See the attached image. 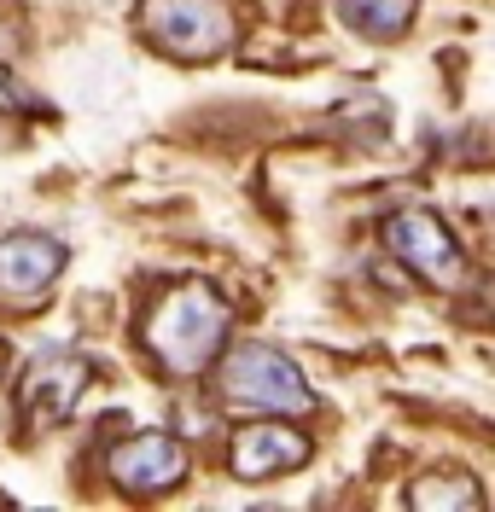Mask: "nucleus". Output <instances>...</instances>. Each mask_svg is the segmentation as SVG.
I'll list each match as a JSON object with an SVG mask.
<instances>
[{"label":"nucleus","mask_w":495,"mask_h":512,"mask_svg":"<svg viewBox=\"0 0 495 512\" xmlns=\"http://www.w3.org/2000/svg\"><path fill=\"white\" fill-rule=\"evenodd\" d=\"M408 501L414 507H431V512H455V507H478L484 489L466 478V472H426V478L408 483Z\"/></svg>","instance_id":"obj_10"},{"label":"nucleus","mask_w":495,"mask_h":512,"mask_svg":"<svg viewBox=\"0 0 495 512\" xmlns=\"http://www.w3.org/2000/svg\"><path fill=\"white\" fill-rule=\"evenodd\" d=\"M59 268H65V245L47 233H6L0 239V297L30 303L59 280Z\"/></svg>","instance_id":"obj_8"},{"label":"nucleus","mask_w":495,"mask_h":512,"mask_svg":"<svg viewBox=\"0 0 495 512\" xmlns=\"http://www.w3.org/2000/svg\"><path fill=\"white\" fill-rule=\"evenodd\" d=\"M140 35L169 59L204 64L233 47L239 18L233 0H140Z\"/></svg>","instance_id":"obj_3"},{"label":"nucleus","mask_w":495,"mask_h":512,"mask_svg":"<svg viewBox=\"0 0 495 512\" xmlns=\"http://www.w3.org/2000/svg\"><path fill=\"white\" fill-rule=\"evenodd\" d=\"M105 472L123 495H169L187 478V448L169 431H140V437H123L105 454Z\"/></svg>","instance_id":"obj_6"},{"label":"nucleus","mask_w":495,"mask_h":512,"mask_svg":"<svg viewBox=\"0 0 495 512\" xmlns=\"http://www.w3.org/2000/svg\"><path fill=\"white\" fill-rule=\"evenodd\" d=\"M385 245H391L420 280H431V286H461L466 256H461V245H455V233L437 222L431 210H396L391 222H385Z\"/></svg>","instance_id":"obj_4"},{"label":"nucleus","mask_w":495,"mask_h":512,"mask_svg":"<svg viewBox=\"0 0 495 512\" xmlns=\"http://www.w3.org/2000/svg\"><path fill=\"white\" fill-rule=\"evenodd\" d=\"M315 454V443L297 431L292 419H251V425H239L228 443V466L233 478L245 483H263V478H280V472H297L303 460Z\"/></svg>","instance_id":"obj_7"},{"label":"nucleus","mask_w":495,"mask_h":512,"mask_svg":"<svg viewBox=\"0 0 495 512\" xmlns=\"http://www.w3.org/2000/svg\"><path fill=\"white\" fill-rule=\"evenodd\" d=\"M140 338H146V350L158 355L164 373L193 379V373H204V367L222 355V344H228V303H222V291L204 286V280L169 286L164 297L152 303Z\"/></svg>","instance_id":"obj_1"},{"label":"nucleus","mask_w":495,"mask_h":512,"mask_svg":"<svg viewBox=\"0 0 495 512\" xmlns=\"http://www.w3.org/2000/svg\"><path fill=\"white\" fill-rule=\"evenodd\" d=\"M0 117H47V99L30 94L6 64H0Z\"/></svg>","instance_id":"obj_11"},{"label":"nucleus","mask_w":495,"mask_h":512,"mask_svg":"<svg viewBox=\"0 0 495 512\" xmlns=\"http://www.w3.org/2000/svg\"><path fill=\"white\" fill-rule=\"evenodd\" d=\"M88 390V361L76 350H41L18 379V408L30 425H65Z\"/></svg>","instance_id":"obj_5"},{"label":"nucleus","mask_w":495,"mask_h":512,"mask_svg":"<svg viewBox=\"0 0 495 512\" xmlns=\"http://www.w3.org/2000/svg\"><path fill=\"white\" fill-rule=\"evenodd\" d=\"M414 6L420 0H344V24L373 35V41H396L414 24Z\"/></svg>","instance_id":"obj_9"},{"label":"nucleus","mask_w":495,"mask_h":512,"mask_svg":"<svg viewBox=\"0 0 495 512\" xmlns=\"http://www.w3.org/2000/svg\"><path fill=\"white\" fill-rule=\"evenodd\" d=\"M222 396H228L233 408H245V414H315V390L303 379V367H297L286 350H274V344H233L222 350Z\"/></svg>","instance_id":"obj_2"}]
</instances>
